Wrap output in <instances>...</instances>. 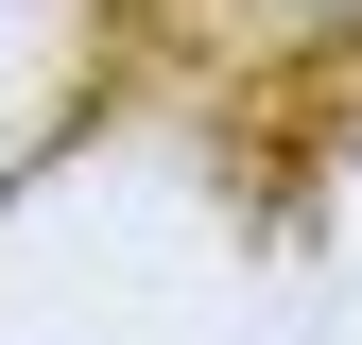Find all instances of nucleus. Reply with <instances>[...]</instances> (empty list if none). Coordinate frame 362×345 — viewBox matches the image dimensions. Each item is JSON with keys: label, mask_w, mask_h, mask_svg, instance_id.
<instances>
[{"label": "nucleus", "mask_w": 362, "mask_h": 345, "mask_svg": "<svg viewBox=\"0 0 362 345\" xmlns=\"http://www.w3.org/2000/svg\"><path fill=\"white\" fill-rule=\"evenodd\" d=\"M310 18H345V35H362V0H310Z\"/></svg>", "instance_id": "obj_1"}]
</instances>
